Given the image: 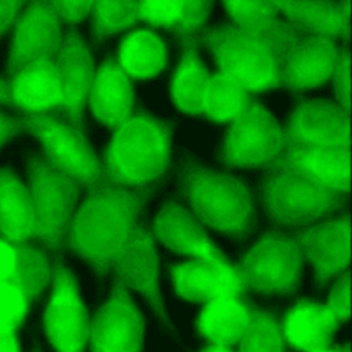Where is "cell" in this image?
<instances>
[{
	"mask_svg": "<svg viewBox=\"0 0 352 352\" xmlns=\"http://www.w3.org/2000/svg\"><path fill=\"white\" fill-rule=\"evenodd\" d=\"M308 33L278 19L270 28L256 30L239 29L232 23L204 30L192 43L208 45L217 70L239 80L254 96L282 85L286 59Z\"/></svg>",
	"mask_w": 352,
	"mask_h": 352,
	"instance_id": "cell-1",
	"label": "cell"
},
{
	"mask_svg": "<svg viewBox=\"0 0 352 352\" xmlns=\"http://www.w3.org/2000/svg\"><path fill=\"white\" fill-rule=\"evenodd\" d=\"M147 195V187L122 188L102 182L76 209L66 246L102 275L114 267Z\"/></svg>",
	"mask_w": 352,
	"mask_h": 352,
	"instance_id": "cell-2",
	"label": "cell"
},
{
	"mask_svg": "<svg viewBox=\"0 0 352 352\" xmlns=\"http://www.w3.org/2000/svg\"><path fill=\"white\" fill-rule=\"evenodd\" d=\"M100 161L103 180L122 188L147 187L170 161V129L143 110H132L114 131Z\"/></svg>",
	"mask_w": 352,
	"mask_h": 352,
	"instance_id": "cell-3",
	"label": "cell"
},
{
	"mask_svg": "<svg viewBox=\"0 0 352 352\" xmlns=\"http://www.w3.org/2000/svg\"><path fill=\"white\" fill-rule=\"evenodd\" d=\"M184 194L202 226L232 236H242L249 230L252 198L241 180L227 173L190 168L184 177Z\"/></svg>",
	"mask_w": 352,
	"mask_h": 352,
	"instance_id": "cell-4",
	"label": "cell"
},
{
	"mask_svg": "<svg viewBox=\"0 0 352 352\" xmlns=\"http://www.w3.org/2000/svg\"><path fill=\"white\" fill-rule=\"evenodd\" d=\"M28 190L36 220L33 243L59 250L66 246L80 187L44 158H34L29 164Z\"/></svg>",
	"mask_w": 352,
	"mask_h": 352,
	"instance_id": "cell-5",
	"label": "cell"
},
{
	"mask_svg": "<svg viewBox=\"0 0 352 352\" xmlns=\"http://www.w3.org/2000/svg\"><path fill=\"white\" fill-rule=\"evenodd\" d=\"M25 131L41 143L44 160L80 188H92L103 180L100 160L95 155L82 131L58 111L23 117Z\"/></svg>",
	"mask_w": 352,
	"mask_h": 352,
	"instance_id": "cell-6",
	"label": "cell"
},
{
	"mask_svg": "<svg viewBox=\"0 0 352 352\" xmlns=\"http://www.w3.org/2000/svg\"><path fill=\"white\" fill-rule=\"evenodd\" d=\"M263 197L271 219L290 227L308 226L326 217L340 209L345 199V194L316 186L276 165L263 184Z\"/></svg>",
	"mask_w": 352,
	"mask_h": 352,
	"instance_id": "cell-7",
	"label": "cell"
},
{
	"mask_svg": "<svg viewBox=\"0 0 352 352\" xmlns=\"http://www.w3.org/2000/svg\"><path fill=\"white\" fill-rule=\"evenodd\" d=\"M228 125L221 158L231 168L270 170L286 148L283 128L254 99Z\"/></svg>",
	"mask_w": 352,
	"mask_h": 352,
	"instance_id": "cell-8",
	"label": "cell"
},
{
	"mask_svg": "<svg viewBox=\"0 0 352 352\" xmlns=\"http://www.w3.org/2000/svg\"><path fill=\"white\" fill-rule=\"evenodd\" d=\"M302 261L294 236L275 231L263 235L239 261L246 292L265 294L294 292L300 282Z\"/></svg>",
	"mask_w": 352,
	"mask_h": 352,
	"instance_id": "cell-9",
	"label": "cell"
},
{
	"mask_svg": "<svg viewBox=\"0 0 352 352\" xmlns=\"http://www.w3.org/2000/svg\"><path fill=\"white\" fill-rule=\"evenodd\" d=\"M51 286L43 315L45 337L55 352H84L88 345L89 316L74 275L59 260L52 264Z\"/></svg>",
	"mask_w": 352,
	"mask_h": 352,
	"instance_id": "cell-10",
	"label": "cell"
},
{
	"mask_svg": "<svg viewBox=\"0 0 352 352\" xmlns=\"http://www.w3.org/2000/svg\"><path fill=\"white\" fill-rule=\"evenodd\" d=\"M144 320L126 287L116 282L110 298L89 318V352H140Z\"/></svg>",
	"mask_w": 352,
	"mask_h": 352,
	"instance_id": "cell-11",
	"label": "cell"
},
{
	"mask_svg": "<svg viewBox=\"0 0 352 352\" xmlns=\"http://www.w3.org/2000/svg\"><path fill=\"white\" fill-rule=\"evenodd\" d=\"M60 21L50 0H26L14 28L7 76L60 47Z\"/></svg>",
	"mask_w": 352,
	"mask_h": 352,
	"instance_id": "cell-12",
	"label": "cell"
},
{
	"mask_svg": "<svg viewBox=\"0 0 352 352\" xmlns=\"http://www.w3.org/2000/svg\"><path fill=\"white\" fill-rule=\"evenodd\" d=\"M176 294L183 300L206 304L220 296L248 294L245 275L239 263L227 256L220 258L191 260L170 268Z\"/></svg>",
	"mask_w": 352,
	"mask_h": 352,
	"instance_id": "cell-13",
	"label": "cell"
},
{
	"mask_svg": "<svg viewBox=\"0 0 352 352\" xmlns=\"http://www.w3.org/2000/svg\"><path fill=\"white\" fill-rule=\"evenodd\" d=\"M286 146L337 148L351 146L349 114L326 100H301L283 128Z\"/></svg>",
	"mask_w": 352,
	"mask_h": 352,
	"instance_id": "cell-14",
	"label": "cell"
},
{
	"mask_svg": "<svg viewBox=\"0 0 352 352\" xmlns=\"http://www.w3.org/2000/svg\"><path fill=\"white\" fill-rule=\"evenodd\" d=\"M8 88V106L19 117L43 116L60 111V78L55 59L41 56L23 66L6 78Z\"/></svg>",
	"mask_w": 352,
	"mask_h": 352,
	"instance_id": "cell-15",
	"label": "cell"
},
{
	"mask_svg": "<svg viewBox=\"0 0 352 352\" xmlns=\"http://www.w3.org/2000/svg\"><path fill=\"white\" fill-rule=\"evenodd\" d=\"M302 260H308L319 283L338 276L351 264V220L349 214L326 220L304 228L294 236Z\"/></svg>",
	"mask_w": 352,
	"mask_h": 352,
	"instance_id": "cell-16",
	"label": "cell"
},
{
	"mask_svg": "<svg viewBox=\"0 0 352 352\" xmlns=\"http://www.w3.org/2000/svg\"><path fill=\"white\" fill-rule=\"evenodd\" d=\"M54 59L62 92V106L58 113L73 126L82 131V113L95 69L91 52L74 28L66 36H62L60 47Z\"/></svg>",
	"mask_w": 352,
	"mask_h": 352,
	"instance_id": "cell-17",
	"label": "cell"
},
{
	"mask_svg": "<svg viewBox=\"0 0 352 352\" xmlns=\"http://www.w3.org/2000/svg\"><path fill=\"white\" fill-rule=\"evenodd\" d=\"M117 283L143 293L155 311L162 315V304L158 292V257L155 238L151 231L136 224L114 267Z\"/></svg>",
	"mask_w": 352,
	"mask_h": 352,
	"instance_id": "cell-18",
	"label": "cell"
},
{
	"mask_svg": "<svg viewBox=\"0 0 352 352\" xmlns=\"http://www.w3.org/2000/svg\"><path fill=\"white\" fill-rule=\"evenodd\" d=\"M275 165L290 169L323 188L345 195L349 192L351 146L337 148L286 146Z\"/></svg>",
	"mask_w": 352,
	"mask_h": 352,
	"instance_id": "cell-19",
	"label": "cell"
},
{
	"mask_svg": "<svg viewBox=\"0 0 352 352\" xmlns=\"http://www.w3.org/2000/svg\"><path fill=\"white\" fill-rule=\"evenodd\" d=\"M153 235L170 250L191 260L220 258L226 254L212 242L198 219L177 204H165L154 219Z\"/></svg>",
	"mask_w": 352,
	"mask_h": 352,
	"instance_id": "cell-20",
	"label": "cell"
},
{
	"mask_svg": "<svg viewBox=\"0 0 352 352\" xmlns=\"http://www.w3.org/2000/svg\"><path fill=\"white\" fill-rule=\"evenodd\" d=\"M132 80L117 65L114 56L107 58L94 76L87 94V104L94 117L114 131L132 111Z\"/></svg>",
	"mask_w": 352,
	"mask_h": 352,
	"instance_id": "cell-21",
	"label": "cell"
},
{
	"mask_svg": "<svg viewBox=\"0 0 352 352\" xmlns=\"http://www.w3.org/2000/svg\"><path fill=\"white\" fill-rule=\"evenodd\" d=\"M279 327L287 348L311 352L333 344L340 324L324 304L300 298L279 318Z\"/></svg>",
	"mask_w": 352,
	"mask_h": 352,
	"instance_id": "cell-22",
	"label": "cell"
},
{
	"mask_svg": "<svg viewBox=\"0 0 352 352\" xmlns=\"http://www.w3.org/2000/svg\"><path fill=\"white\" fill-rule=\"evenodd\" d=\"M334 41L324 36L308 33L289 54L282 85L300 92L330 80L337 55Z\"/></svg>",
	"mask_w": 352,
	"mask_h": 352,
	"instance_id": "cell-23",
	"label": "cell"
},
{
	"mask_svg": "<svg viewBox=\"0 0 352 352\" xmlns=\"http://www.w3.org/2000/svg\"><path fill=\"white\" fill-rule=\"evenodd\" d=\"M197 318V330L208 344L230 348L246 331L254 304L248 294L220 296L206 304Z\"/></svg>",
	"mask_w": 352,
	"mask_h": 352,
	"instance_id": "cell-24",
	"label": "cell"
},
{
	"mask_svg": "<svg viewBox=\"0 0 352 352\" xmlns=\"http://www.w3.org/2000/svg\"><path fill=\"white\" fill-rule=\"evenodd\" d=\"M52 264L36 243H11L0 236V282L19 285L34 301L51 283Z\"/></svg>",
	"mask_w": 352,
	"mask_h": 352,
	"instance_id": "cell-25",
	"label": "cell"
},
{
	"mask_svg": "<svg viewBox=\"0 0 352 352\" xmlns=\"http://www.w3.org/2000/svg\"><path fill=\"white\" fill-rule=\"evenodd\" d=\"M36 230L28 186L11 170L0 169V236L11 243H30Z\"/></svg>",
	"mask_w": 352,
	"mask_h": 352,
	"instance_id": "cell-26",
	"label": "cell"
},
{
	"mask_svg": "<svg viewBox=\"0 0 352 352\" xmlns=\"http://www.w3.org/2000/svg\"><path fill=\"white\" fill-rule=\"evenodd\" d=\"M114 59L132 81L147 80L165 69L168 51L161 36L151 28H138L124 34Z\"/></svg>",
	"mask_w": 352,
	"mask_h": 352,
	"instance_id": "cell-27",
	"label": "cell"
},
{
	"mask_svg": "<svg viewBox=\"0 0 352 352\" xmlns=\"http://www.w3.org/2000/svg\"><path fill=\"white\" fill-rule=\"evenodd\" d=\"M278 11L283 12L292 22L314 34L336 40L341 37L345 43L349 33L342 22L341 4L333 0H274Z\"/></svg>",
	"mask_w": 352,
	"mask_h": 352,
	"instance_id": "cell-28",
	"label": "cell"
},
{
	"mask_svg": "<svg viewBox=\"0 0 352 352\" xmlns=\"http://www.w3.org/2000/svg\"><path fill=\"white\" fill-rule=\"evenodd\" d=\"M195 45V43L183 44L184 50L170 82V95L175 106L188 116H202L204 94L210 77L198 56Z\"/></svg>",
	"mask_w": 352,
	"mask_h": 352,
	"instance_id": "cell-29",
	"label": "cell"
},
{
	"mask_svg": "<svg viewBox=\"0 0 352 352\" xmlns=\"http://www.w3.org/2000/svg\"><path fill=\"white\" fill-rule=\"evenodd\" d=\"M253 95L235 77L223 73H210L205 94L202 116L216 124H230L249 106Z\"/></svg>",
	"mask_w": 352,
	"mask_h": 352,
	"instance_id": "cell-30",
	"label": "cell"
},
{
	"mask_svg": "<svg viewBox=\"0 0 352 352\" xmlns=\"http://www.w3.org/2000/svg\"><path fill=\"white\" fill-rule=\"evenodd\" d=\"M227 349L230 352H286L279 318L254 305L246 331Z\"/></svg>",
	"mask_w": 352,
	"mask_h": 352,
	"instance_id": "cell-31",
	"label": "cell"
},
{
	"mask_svg": "<svg viewBox=\"0 0 352 352\" xmlns=\"http://www.w3.org/2000/svg\"><path fill=\"white\" fill-rule=\"evenodd\" d=\"M92 29L98 38L135 28L139 22V0H94Z\"/></svg>",
	"mask_w": 352,
	"mask_h": 352,
	"instance_id": "cell-32",
	"label": "cell"
},
{
	"mask_svg": "<svg viewBox=\"0 0 352 352\" xmlns=\"http://www.w3.org/2000/svg\"><path fill=\"white\" fill-rule=\"evenodd\" d=\"M231 23L239 29L256 30L270 28L278 21L274 0H221Z\"/></svg>",
	"mask_w": 352,
	"mask_h": 352,
	"instance_id": "cell-33",
	"label": "cell"
},
{
	"mask_svg": "<svg viewBox=\"0 0 352 352\" xmlns=\"http://www.w3.org/2000/svg\"><path fill=\"white\" fill-rule=\"evenodd\" d=\"M32 302L19 285L0 282V337L19 334Z\"/></svg>",
	"mask_w": 352,
	"mask_h": 352,
	"instance_id": "cell-34",
	"label": "cell"
},
{
	"mask_svg": "<svg viewBox=\"0 0 352 352\" xmlns=\"http://www.w3.org/2000/svg\"><path fill=\"white\" fill-rule=\"evenodd\" d=\"M183 0H139V18L148 28L175 32L180 22Z\"/></svg>",
	"mask_w": 352,
	"mask_h": 352,
	"instance_id": "cell-35",
	"label": "cell"
},
{
	"mask_svg": "<svg viewBox=\"0 0 352 352\" xmlns=\"http://www.w3.org/2000/svg\"><path fill=\"white\" fill-rule=\"evenodd\" d=\"M210 4L212 0H183L182 18L173 32L183 44L192 43L194 37L204 29Z\"/></svg>",
	"mask_w": 352,
	"mask_h": 352,
	"instance_id": "cell-36",
	"label": "cell"
},
{
	"mask_svg": "<svg viewBox=\"0 0 352 352\" xmlns=\"http://www.w3.org/2000/svg\"><path fill=\"white\" fill-rule=\"evenodd\" d=\"M324 305L331 312L334 319L341 326L351 316V275L349 271H344L338 275Z\"/></svg>",
	"mask_w": 352,
	"mask_h": 352,
	"instance_id": "cell-37",
	"label": "cell"
},
{
	"mask_svg": "<svg viewBox=\"0 0 352 352\" xmlns=\"http://www.w3.org/2000/svg\"><path fill=\"white\" fill-rule=\"evenodd\" d=\"M334 82L336 96L340 106L349 114L351 107V73H349V52L346 48L337 47V55L330 77Z\"/></svg>",
	"mask_w": 352,
	"mask_h": 352,
	"instance_id": "cell-38",
	"label": "cell"
},
{
	"mask_svg": "<svg viewBox=\"0 0 352 352\" xmlns=\"http://www.w3.org/2000/svg\"><path fill=\"white\" fill-rule=\"evenodd\" d=\"M50 3L56 11L60 23L73 26L91 14L94 0H50Z\"/></svg>",
	"mask_w": 352,
	"mask_h": 352,
	"instance_id": "cell-39",
	"label": "cell"
},
{
	"mask_svg": "<svg viewBox=\"0 0 352 352\" xmlns=\"http://www.w3.org/2000/svg\"><path fill=\"white\" fill-rule=\"evenodd\" d=\"M26 0H0V36L12 29Z\"/></svg>",
	"mask_w": 352,
	"mask_h": 352,
	"instance_id": "cell-40",
	"label": "cell"
},
{
	"mask_svg": "<svg viewBox=\"0 0 352 352\" xmlns=\"http://www.w3.org/2000/svg\"><path fill=\"white\" fill-rule=\"evenodd\" d=\"M21 131H25L23 117L6 116L0 111V147Z\"/></svg>",
	"mask_w": 352,
	"mask_h": 352,
	"instance_id": "cell-41",
	"label": "cell"
},
{
	"mask_svg": "<svg viewBox=\"0 0 352 352\" xmlns=\"http://www.w3.org/2000/svg\"><path fill=\"white\" fill-rule=\"evenodd\" d=\"M0 352H21L19 334L1 336L0 337Z\"/></svg>",
	"mask_w": 352,
	"mask_h": 352,
	"instance_id": "cell-42",
	"label": "cell"
},
{
	"mask_svg": "<svg viewBox=\"0 0 352 352\" xmlns=\"http://www.w3.org/2000/svg\"><path fill=\"white\" fill-rule=\"evenodd\" d=\"M311 352H349V344L346 345H337V344H330L326 348H320V349H315Z\"/></svg>",
	"mask_w": 352,
	"mask_h": 352,
	"instance_id": "cell-43",
	"label": "cell"
},
{
	"mask_svg": "<svg viewBox=\"0 0 352 352\" xmlns=\"http://www.w3.org/2000/svg\"><path fill=\"white\" fill-rule=\"evenodd\" d=\"M8 103H10V99H8L7 82H6V78L0 77V104L8 106Z\"/></svg>",
	"mask_w": 352,
	"mask_h": 352,
	"instance_id": "cell-44",
	"label": "cell"
},
{
	"mask_svg": "<svg viewBox=\"0 0 352 352\" xmlns=\"http://www.w3.org/2000/svg\"><path fill=\"white\" fill-rule=\"evenodd\" d=\"M199 352H230L227 348L219 346V345H212V344H206Z\"/></svg>",
	"mask_w": 352,
	"mask_h": 352,
	"instance_id": "cell-45",
	"label": "cell"
}]
</instances>
